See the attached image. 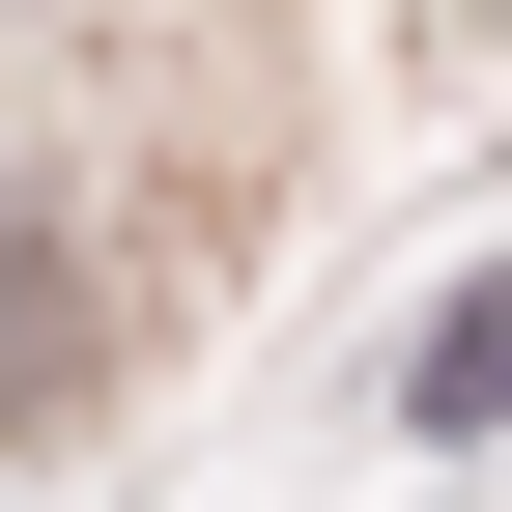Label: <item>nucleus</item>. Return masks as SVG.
I'll return each mask as SVG.
<instances>
[{
  "instance_id": "f257e3e1",
  "label": "nucleus",
  "mask_w": 512,
  "mask_h": 512,
  "mask_svg": "<svg viewBox=\"0 0 512 512\" xmlns=\"http://www.w3.org/2000/svg\"><path fill=\"white\" fill-rule=\"evenodd\" d=\"M427 427H512V285H456V313H427Z\"/></svg>"
}]
</instances>
